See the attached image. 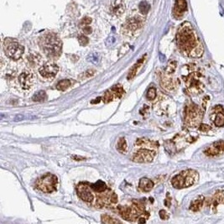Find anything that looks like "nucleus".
I'll return each instance as SVG.
<instances>
[{"label":"nucleus","instance_id":"nucleus-45","mask_svg":"<svg viewBox=\"0 0 224 224\" xmlns=\"http://www.w3.org/2000/svg\"><path fill=\"white\" fill-rule=\"evenodd\" d=\"M100 100H101V98H98V99H96L94 101H92V103H97V102H98Z\"/></svg>","mask_w":224,"mask_h":224},{"label":"nucleus","instance_id":"nucleus-36","mask_svg":"<svg viewBox=\"0 0 224 224\" xmlns=\"http://www.w3.org/2000/svg\"><path fill=\"white\" fill-rule=\"evenodd\" d=\"M98 55L97 54H92L90 56L88 57V60L89 61H91L92 63H93V64H97L98 62Z\"/></svg>","mask_w":224,"mask_h":224},{"label":"nucleus","instance_id":"nucleus-28","mask_svg":"<svg viewBox=\"0 0 224 224\" xmlns=\"http://www.w3.org/2000/svg\"><path fill=\"white\" fill-rule=\"evenodd\" d=\"M102 223H120L121 221L112 218L108 215H102Z\"/></svg>","mask_w":224,"mask_h":224},{"label":"nucleus","instance_id":"nucleus-44","mask_svg":"<svg viewBox=\"0 0 224 224\" xmlns=\"http://www.w3.org/2000/svg\"><path fill=\"white\" fill-rule=\"evenodd\" d=\"M139 219L138 220V222H139V223H145L146 220L144 219L145 217H139Z\"/></svg>","mask_w":224,"mask_h":224},{"label":"nucleus","instance_id":"nucleus-13","mask_svg":"<svg viewBox=\"0 0 224 224\" xmlns=\"http://www.w3.org/2000/svg\"><path fill=\"white\" fill-rule=\"evenodd\" d=\"M205 155L207 156H217L224 154V141L219 140L213 143L212 145L205 149Z\"/></svg>","mask_w":224,"mask_h":224},{"label":"nucleus","instance_id":"nucleus-26","mask_svg":"<svg viewBox=\"0 0 224 224\" xmlns=\"http://www.w3.org/2000/svg\"><path fill=\"white\" fill-rule=\"evenodd\" d=\"M111 91L112 92V93L114 94L116 98H122V96L123 95V93H124V90L122 86L120 85H116L114 86L113 87L111 88Z\"/></svg>","mask_w":224,"mask_h":224},{"label":"nucleus","instance_id":"nucleus-1","mask_svg":"<svg viewBox=\"0 0 224 224\" xmlns=\"http://www.w3.org/2000/svg\"><path fill=\"white\" fill-rule=\"evenodd\" d=\"M176 44L180 51L187 56L201 57L204 52V47L197 32L189 22H185L178 29Z\"/></svg>","mask_w":224,"mask_h":224},{"label":"nucleus","instance_id":"nucleus-34","mask_svg":"<svg viewBox=\"0 0 224 224\" xmlns=\"http://www.w3.org/2000/svg\"><path fill=\"white\" fill-rule=\"evenodd\" d=\"M79 43L82 46H86L87 44H88V38L85 36V35H80L78 37Z\"/></svg>","mask_w":224,"mask_h":224},{"label":"nucleus","instance_id":"nucleus-9","mask_svg":"<svg viewBox=\"0 0 224 224\" xmlns=\"http://www.w3.org/2000/svg\"><path fill=\"white\" fill-rule=\"evenodd\" d=\"M156 152L155 149H141L133 155L132 160L137 163H149L153 161Z\"/></svg>","mask_w":224,"mask_h":224},{"label":"nucleus","instance_id":"nucleus-31","mask_svg":"<svg viewBox=\"0 0 224 224\" xmlns=\"http://www.w3.org/2000/svg\"><path fill=\"white\" fill-rule=\"evenodd\" d=\"M176 68V61H170L169 64L167 65L166 68H165V73L166 74H172L175 70Z\"/></svg>","mask_w":224,"mask_h":224},{"label":"nucleus","instance_id":"nucleus-15","mask_svg":"<svg viewBox=\"0 0 224 224\" xmlns=\"http://www.w3.org/2000/svg\"><path fill=\"white\" fill-rule=\"evenodd\" d=\"M211 119L217 127H222L224 125L223 108L220 105L216 106L213 108V113Z\"/></svg>","mask_w":224,"mask_h":224},{"label":"nucleus","instance_id":"nucleus-17","mask_svg":"<svg viewBox=\"0 0 224 224\" xmlns=\"http://www.w3.org/2000/svg\"><path fill=\"white\" fill-rule=\"evenodd\" d=\"M160 85L162 86V87L167 90V91H172L176 88V82L175 81V79L170 77L169 74L163 75L160 79Z\"/></svg>","mask_w":224,"mask_h":224},{"label":"nucleus","instance_id":"nucleus-43","mask_svg":"<svg viewBox=\"0 0 224 224\" xmlns=\"http://www.w3.org/2000/svg\"><path fill=\"white\" fill-rule=\"evenodd\" d=\"M71 159L75 160H77V161H81V160H85L86 158L82 156H77V155H72L71 156Z\"/></svg>","mask_w":224,"mask_h":224},{"label":"nucleus","instance_id":"nucleus-10","mask_svg":"<svg viewBox=\"0 0 224 224\" xmlns=\"http://www.w3.org/2000/svg\"><path fill=\"white\" fill-rule=\"evenodd\" d=\"M144 24V21L141 18L134 17L130 19L126 22L123 26V31L125 34H129L134 33L135 31L141 29Z\"/></svg>","mask_w":224,"mask_h":224},{"label":"nucleus","instance_id":"nucleus-19","mask_svg":"<svg viewBox=\"0 0 224 224\" xmlns=\"http://www.w3.org/2000/svg\"><path fill=\"white\" fill-rule=\"evenodd\" d=\"M210 201V204H208V205H210L211 209L213 211V212H215L217 206L219 204L224 203V193L222 191H221V190L217 191V193L214 195Z\"/></svg>","mask_w":224,"mask_h":224},{"label":"nucleus","instance_id":"nucleus-27","mask_svg":"<svg viewBox=\"0 0 224 224\" xmlns=\"http://www.w3.org/2000/svg\"><path fill=\"white\" fill-rule=\"evenodd\" d=\"M28 60H29V62H30V64L32 66H35L36 65L39 64V61L41 60V58L39 56V55L34 53V54L30 55L29 57H28Z\"/></svg>","mask_w":224,"mask_h":224},{"label":"nucleus","instance_id":"nucleus-37","mask_svg":"<svg viewBox=\"0 0 224 224\" xmlns=\"http://www.w3.org/2000/svg\"><path fill=\"white\" fill-rule=\"evenodd\" d=\"M91 22H92V19L91 18L86 17L84 19H82V20L81 21V25L84 27V26H87V24H90Z\"/></svg>","mask_w":224,"mask_h":224},{"label":"nucleus","instance_id":"nucleus-3","mask_svg":"<svg viewBox=\"0 0 224 224\" xmlns=\"http://www.w3.org/2000/svg\"><path fill=\"white\" fill-rule=\"evenodd\" d=\"M199 174L194 170H186L181 171L172 178L171 184L176 189H183L191 187L198 181Z\"/></svg>","mask_w":224,"mask_h":224},{"label":"nucleus","instance_id":"nucleus-23","mask_svg":"<svg viewBox=\"0 0 224 224\" xmlns=\"http://www.w3.org/2000/svg\"><path fill=\"white\" fill-rule=\"evenodd\" d=\"M145 56L146 55H144L141 59H139V61H137V63H136V64L134 65V66H133L131 69H130L129 74H128V76H127L128 80H130V79H132L133 77H134V76H135V75H136V73H137L138 70H139V68H140V66H141L143 63H144V59H145Z\"/></svg>","mask_w":224,"mask_h":224},{"label":"nucleus","instance_id":"nucleus-22","mask_svg":"<svg viewBox=\"0 0 224 224\" xmlns=\"http://www.w3.org/2000/svg\"><path fill=\"white\" fill-rule=\"evenodd\" d=\"M204 200H205V198H204L203 196H200V197H197V199H195L190 204V210L193 211V212L200 211L201 209V207H203Z\"/></svg>","mask_w":224,"mask_h":224},{"label":"nucleus","instance_id":"nucleus-21","mask_svg":"<svg viewBox=\"0 0 224 224\" xmlns=\"http://www.w3.org/2000/svg\"><path fill=\"white\" fill-rule=\"evenodd\" d=\"M90 188L92 190L95 191L97 193H103L108 190V186L102 180H98L97 182L90 185Z\"/></svg>","mask_w":224,"mask_h":224},{"label":"nucleus","instance_id":"nucleus-29","mask_svg":"<svg viewBox=\"0 0 224 224\" xmlns=\"http://www.w3.org/2000/svg\"><path fill=\"white\" fill-rule=\"evenodd\" d=\"M114 98H115V96H114V94L112 93L111 89H110V90L107 91L104 93V95L102 97V101L105 102V103H108V102H112V100L114 99Z\"/></svg>","mask_w":224,"mask_h":224},{"label":"nucleus","instance_id":"nucleus-4","mask_svg":"<svg viewBox=\"0 0 224 224\" xmlns=\"http://www.w3.org/2000/svg\"><path fill=\"white\" fill-rule=\"evenodd\" d=\"M182 78L185 81L186 86L190 93L193 95H197L202 92L204 84L202 82V76L197 71L190 72L187 76H184Z\"/></svg>","mask_w":224,"mask_h":224},{"label":"nucleus","instance_id":"nucleus-20","mask_svg":"<svg viewBox=\"0 0 224 224\" xmlns=\"http://www.w3.org/2000/svg\"><path fill=\"white\" fill-rule=\"evenodd\" d=\"M154 182L150 179H148L146 177H144L141 180H139V189L144 192H149L153 189L154 187Z\"/></svg>","mask_w":224,"mask_h":224},{"label":"nucleus","instance_id":"nucleus-16","mask_svg":"<svg viewBox=\"0 0 224 224\" xmlns=\"http://www.w3.org/2000/svg\"><path fill=\"white\" fill-rule=\"evenodd\" d=\"M187 9V4L186 0H176L173 9V15L176 19H181Z\"/></svg>","mask_w":224,"mask_h":224},{"label":"nucleus","instance_id":"nucleus-5","mask_svg":"<svg viewBox=\"0 0 224 224\" xmlns=\"http://www.w3.org/2000/svg\"><path fill=\"white\" fill-rule=\"evenodd\" d=\"M203 117L202 110L196 104L190 103L185 110V123L189 127H197L201 124Z\"/></svg>","mask_w":224,"mask_h":224},{"label":"nucleus","instance_id":"nucleus-14","mask_svg":"<svg viewBox=\"0 0 224 224\" xmlns=\"http://www.w3.org/2000/svg\"><path fill=\"white\" fill-rule=\"evenodd\" d=\"M34 75L29 71H24L23 73H21L19 76V82L21 87L24 90L30 89L34 83Z\"/></svg>","mask_w":224,"mask_h":224},{"label":"nucleus","instance_id":"nucleus-2","mask_svg":"<svg viewBox=\"0 0 224 224\" xmlns=\"http://www.w3.org/2000/svg\"><path fill=\"white\" fill-rule=\"evenodd\" d=\"M39 45L47 57L57 59L61 55L62 42L55 33H46L39 39Z\"/></svg>","mask_w":224,"mask_h":224},{"label":"nucleus","instance_id":"nucleus-8","mask_svg":"<svg viewBox=\"0 0 224 224\" xmlns=\"http://www.w3.org/2000/svg\"><path fill=\"white\" fill-rule=\"evenodd\" d=\"M57 186V177L52 174H47L41 179H39L36 182V187L39 190H41L45 193L53 192L56 189Z\"/></svg>","mask_w":224,"mask_h":224},{"label":"nucleus","instance_id":"nucleus-30","mask_svg":"<svg viewBox=\"0 0 224 224\" xmlns=\"http://www.w3.org/2000/svg\"><path fill=\"white\" fill-rule=\"evenodd\" d=\"M118 149L122 153H125L127 150V142L123 137L119 139V143H118Z\"/></svg>","mask_w":224,"mask_h":224},{"label":"nucleus","instance_id":"nucleus-7","mask_svg":"<svg viewBox=\"0 0 224 224\" xmlns=\"http://www.w3.org/2000/svg\"><path fill=\"white\" fill-rule=\"evenodd\" d=\"M146 213L144 206L139 201H134L131 207H119V214L127 221H133L141 214Z\"/></svg>","mask_w":224,"mask_h":224},{"label":"nucleus","instance_id":"nucleus-33","mask_svg":"<svg viewBox=\"0 0 224 224\" xmlns=\"http://www.w3.org/2000/svg\"><path fill=\"white\" fill-rule=\"evenodd\" d=\"M147 99L149 100V101H152L154 99L156 98V89L154 88V87H151L148 90L147 92Z\"/></svg>","mask_w":224,"mask_h":224},{"label":"nucleus","instance_id":"nucleus-6","mask_svg":"<svg viewBox=\"0 0 224 224\" xmlns=\"http://www.w3.org/2000/svg\"><path fill=\"white\" fill-rule=\"evenodd\" d=\"M4 51L8 57L17 61L20 59L24 52V48L16 40L12 38H6L4 41Z\"/></svg>","mask_w":224,"mask_h":224},{"label":"nucleus","instance_id":"nucleus-12","mask_svg":"<svg viewBox=\"0 0 224 224\" xmlns=\"http://www.w3.org/2000/svg\"><path fill=\"white\" fill-rule=\"evenodd\" d=\"M59 71V67L55 63L53 62H48L44 64L40 68V74L44 77V78H52L55 75L57 74Z\"/></svg>","mask_w":224,"mask_h":224},{"label":"nucleus","instance_id":"nucleus-32","mask_svg":"<svg viewBox=\"0 0 224 224\" xmlns=\"http://www.w3.org/2000/svg\"><path fill=\"white\" fill-rule=\"evenodd\" d=\"M149 10V4L145 2V1H143L139 4V11L141 12V14H146Z\"/></svg>","mask_w":224,"mask_h":224},{"label":"nucleus","instance_id":"nucleus-42","mask_svg":"<svg viewBox=\"0 0 224 224\" xmlns=\"http://www.w3.org/2000/svg\"><path fill=\"white\" fill-rule=\"evenodd\" d=\"M170 200H171V198L169 197V193H167L166 199L165 200V207H170Z\"/></svg>","mask_w":224,"mask_h":224},{"label":"nucleus","instance_id":"nucleus-11","mask_svg":"<svg viewBox=\"0 0 224 224\" xmlns=\"http://www.w3.org/2000/svg\"><path fill=\"white\" fill-rule=\"evenodd\" d=\"M78 197L87 202H92L94 199V196L92 192V189L87 183H80L76 188Z\"/></svg>","mask_w":224,"mask_h":224},{"label":"nucleus","instance_id":"nucleus-38","mask_svg":"<svg viewBox=\"0 0 224 224\" xmlns=\"http://www.w3.org/2000/svg\"><path fill=\"white\" fill-rule=\"evenodd\" d=\"M160 217L161 219H163V220H166L169 218V214L167 213L166 211L165 210H160Z\"/></svg>","mask_w":224,"mask_h":224},{"label":"nucleus","instance_id":"nucleus-39","mask_svg":"<svg viewBox=\"0 0 224 224\" xmlns=\"http://www.w3.org/2000/svg\"><path fill=\"white\" fill-rule=\"evenodd\" d=\"M95 74V71L94 70H92V69H90V70H87V71H86L84 75H85L86 77H92L93 75Z\"/></svg>","mask_w":224,"mask_h":224},{"label":"nucleus","instance_id":"nucleus-35","mask_svg":"<svg viewBox=\"0 0 224 224\" xmlns=\"http://www.w3.org/2000/svg\"><path fill=\"white\" fill-rule=\"evenodd\" d=\"M199 130L201 132H208L209 130H211V126L206 123H201L199 125Z\"/></svg>","mask_w":224,"mask_h":224},{"label":"nucleus","instance_id":"nucleus-24","mask_svg":"<svg viewBox=\"0 0 224 224\" xmlns=\"http://www.w3.org/2000/svg\"><path fill=\"white\" fill-rule=\"evenodd\" d=\"M71 85V82L70 80L68 79H64V80H61L58 82L57 85H56V89L59 91H66V89L69 88Z\"/></svg>","mask_w":224,"mask_h":224},{"label":"nucleus","instance_id":"nucleus-18","mask_svg":"<svg viewBox=\"0 0 224 224\" xmlns=\"http://www.w3.org/2000/svg\"><path fill=\"white\" fill-rule=\"evenodd\" d=\"M125 10V5L123 0H114L110 6L111 14L114 16H120Z\"/></svg>","mask_w":224,"mask_h":224},{"label":"nucleus","instance_id":"nucleus-40","mask_svg":"<svg viewBox=\"0 0 224 224\" xmlns=\"http://www.w3.org/2000/svg\"><path fill=\"white\" fill-rule=\"evenodd\" d=\"M110 201H111V203L112 204H115L118 202V197H117V195L115 193H113L112 192V195H111V197H110Z\"/></svg>","mask_w":224,"mask_h":224},{"label":"nucleus","instance_id":"nucleus-41","mask_svg":"<svg viewBox=\"0 0 224 224\" xmlns=\"http://www.w3.org/2000/svg\"><path fill=\"white\" fill-rule=\"evenodd\" d=\"M83 28V32L85 33V34H91L92 33V28L91 27H89V26H84V27H82Z\"/></svg>","mask_w":224,"mask_h":224},{"label":"nucleus","instance_id":"nucleus-25","mask_svg":"<svg viewBox=\"0 0 224 224\" xmlns=\"http://www.w3.org/2000/svg\"><path fill=\"white\" fill-rule=\"evenodd\" d=\"M46 98H47V95H46L45 92L43 91V90H41V91H39V92H37L34 94L32 99L34 102H44V100L46 99Z\"/></svg>","mask_w":224,"mask_h":224}]
</instances>
